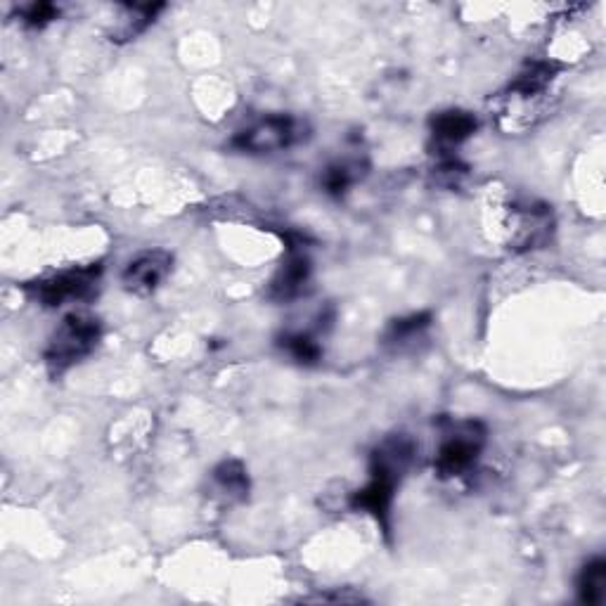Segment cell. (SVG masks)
I'll use <instances>...</instances> for the list:
<instances>
[{
    "label": "cell",
    "mask_w": 606,
    "mask_h": 606,
    "mask_svg": "<svg viewBox=\"0 0 606 606\" xmlns=\"http://www.w3.org/2000/svg\"><path fill=\"white\" fill-rule=\"evenodd\" d=\"M431 325V316L429 314H412L408 318H398L389 325V330L384 335V343L391 346V349L401 351L405 346L418 341Z\"/></svg>",
    "instance_id": "obj_15"
},
{
    "label": "cell",
    "mask_w": 606,
    "mask_h": 606,
    "mask_svg": "<svg viewBox=\"0 0 606 606\" xmlns=\"http://www.w3.org/2000/svg\"><path fill=\"white\" fill-rule=\"evenodd\" d=\"M287 245L289 249H287L285 261L273 275L266 291V297L273 304H291L301 299L310 287V277H314V261H310V256L304 249L301 242L289 237Z\"/></svg>",
    "instance_id": "obj_6"
},
{
    "label": "cell",
    "mask_w": 606,
    "mask_h": 606,
    "mask_svg": "<svg viewBox=\"0 0 606 606\" xmlns=\"http://www.w3.org/2000/svg\"><path fill=\"white\" fill-rule=\"evenodd\" d=\"M429 129H431V137H434L439 145V152L448 154L453 152V147L470 141L479 129V119L472 112H464V110H445L431 116Z\"/></svg>",
    "instance_id": "obj_9"
},
{
    "label": "cell",
    "mask_w": 606,
    "mask_h": 606,
    "mask_svg": "<svg viewBox=\"0 0 606 606\" xmlns=\"http://www.w3.org/2000/svg\"><path fill=\"white\" fill-rule=\"evenodd\" d=\"M60 17V8L55 3H31L20 8V20L22 24L31 29H43L45 24L55 22Z\"/></svg>",
    "instance_id": "obj_17"
},
{
    "label": "cell",
    "mask_w": 606,
    "mask_h": 606,
    "mask_svg": "<svg viewBox=\"0 0 606 606\" xmlns=\"http://www.w3.org/2000/svg\"><path fill=\"white\" fill-rule=\"evenodd\" d=\"M554 74H557V64L533 62L524 69L522 74L516 76V81L510 85V93H514L516 97H522V100L538 97L549 89Z\"/></svg>",
    "instance_id": "obj_14"
},
{
    "label": "cell",
    "mask_w": 606,
    "mask_h": 606,
    "mask_svg": "<svg viewBox=\"0 0 606 606\" xmlns=\"http://www.w3.org/2000/svg\"><path fill=\"white\" fill-rule=\"evenodd\" d=\"M578 599L587 606H599L606 602V559L593 557L585 562L576 581Z\"/></svg>",
    "instance_id": "obj_13"
},
{
    "label": "cell",
    "mask_w": 606,
    "mask_h": 606,
    "mask_svg": "<svg viewBox=\"0 0 606 606\" xmlns=\"http://www.w3.org/2000/svg\"><path fill=\"white\" fill-rule=\"evenodd\" d=\"M212 486L225 502H242L249 495V474L239 460H223L212 472Z\"/></svg>",
    "instance_id": "obj_11"
},
{
    "label": "cell",
    "mask_w": 606,
    "mask_h": 606,
    "mask_svg": "<svg viewBox=\"0 0 606 606\" xmlns=\"http://www.w3.org/2000/svg\"><path fill=\"white\" fill-rule=\"evenodd\" d=\"M514 235H512V245L522 251L528 249H541L552 239L554 233V218L549 206L545 204H524V206H514Z\"/></svg>",
    "instance_id": "obj_8"
},
{
    "label": "cell",
    "mask_w": 606,
    "mask_h": 606,
    "mask_svg": "<svg viewBox=\"0 0 606 606\" xmlns=\"http://www.w3.org/2000/svg\"><path fill=\"white\" fill-rule=\"evenodd\" d=\"M414 455H418V445L408 434H391L382 439V443H377L370 453L368 483L351 495V507L370 514L384 533L391 531L389 518L396 491L408 476Z\"/></svg>",
    "instance_id": "obj_1"
},
{
    "label": "cell",
    "mask_w": 606,
    "mask_h": 606,
    "mask_svg": "<svg viewBox=\"0 0 606 606\" xmlns=\"http://www.w3.org/2000/svg\"><path fill=\"white\" fill-rule=\"evenodd\" d=\"M489 441V429L481 420L450 422L439 441L434 470L441 479H458L470 474Z\"/></svg>",
    "instance_id": "obj_4"
},
{
    "label": "cell",
    "mask_w": 606,
    "mask_h": 606,
    "mask_svg": "<svg viewBox=\"0 0 606 606\" xmlns=\"http://www.w3.org/2000/svg\"><path fill=\"white\" fill-rule=\"evenodd\" d=\"M280 346L299 366H318L322 360V343L310 332H287L280 337Z\"/></svg>",
    "instance_id": "obj_16"
},
{
    "label": "cell",
    "mask_w": 606,
    "mask_h": 606,
    "mask_svg": "<svg viewBox=\"0 0 606 606\" xmlns=\"http://www.w3.org/2000/svg\"><path fill=\"white\" fill-rule=\"evenodd\" d=\"M308 131V124L299 116L268 114L237 131L230 137V150L249 154V157H264V154H277L301 145L310 135Z\"/></svg>",
    "instance_id": "obj_3"
},
{
    "label": "cell",
    "mask_w": 606,
    "mask_h": 606,
    "mask_svg": "<svg viewBox=\"0 0 606 606\" xmlns=\"http://www.w3.org/2000/svg\"><path fill=\"white\" fill-rule=\"evenodd\" d=\"M102 339V322L91 314H69L48 339L43 351L45 370L53 379L64 377L69 370L91 358Z\"/></svg>",
    "instance_id": "obj_2"
},
{
    "label": "cell",
    "mask_w": 606,
    "mask_h": 606,
    "mask_svg": "<svg viewBox=\"0 0 606 606\" xmlns=\"http://www.w3.org/2000/svg\"><path fill=\"white\" fill-rule=\"evenodd\" d=\"M173 270V254L166 249H147L131 258L121 273V285L133 297H152Z\"/></svg>",
    "instance_id": "obj_7"
},
{
    "label": "cell",
    "mask_w": 606,
    "mask_h": 606,
    "mask_svg": "<svg viewBox=\"0 0 606 606\" xmlns=\"http://www.w3.org/2000/svg\"><path fill=\"white\" fill-rule=\"evenodd\" d=\"M366 168H368V164L360 157L337 160L322 171L320 185L330 197H343L358 181H362V176H366Z\"/></svg>",
    "instance_id": "obj_12"
},
{
    "label": "cell",
    "mask_w": 606,
    "mask_h": 606,
    "mask_svg": "<svg viewBox=\"0 0 606 606\" xmlns=\"http://www.w3.org/2000/svg\"><path fill=\"white\" fill-rule=\"evenodd\" d=\"M100 280L102 264H89L27 283L24 291L31 301H37L43 308H60L64 304L91 301L100 289Z\"/></svg>",
    "instance_id": "obj_5"
},
{
    "label": "cell",
    "mask_w": 606,
    "mask_h": 606,
    "mask_svg": "<svg viewBox=\"0 0 606 606\" xmlns=\"http://www.w3.org/2000/svg\"><path fill=\"white\" fill-rule=\"evenodd\" d=\"M164 3H126L121 6V14L119 22L112 29V41L114 43H129L135 41L141 33H145L154 20H157V14L164 10Z\"/></svg>",
    "instance_id": "obj_10"
}]
</instances>
